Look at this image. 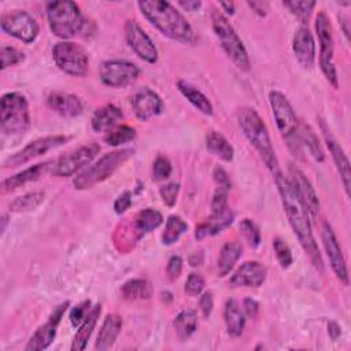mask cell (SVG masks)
I'll return each instance as SVG.
<instances>
[{
  "instance_id": "6da1fadb",
  "label": "cell",
  "mask_w": 351,
  "mask_h": 351,
  "mask_svg": "<svg viewBox=\"0 0 351 351\" xmlns=\"http://www.w3.org/2000/svg\"><path fill=\"white\" fill-rule=\"evenodd\" d=\"M274 180H276L278 193L281 197V203H282V207H284V211L287 214L291 228L293 229L295 234L298 236L300 245L308 255L311 263L319 271H322L324 270L322 258H321L318 245L315 243V239H314V234L311 230V219H310V215L307 213L304 203L302 202V199L298 193V189H296L293 181L291 180V177L284 176L281 171L274 176Z\"/></svg>"
},
{
  "instance_id": "7a4b0ae2",
  "label": "cell",
  "mask_w": 351,
  "mask_h": 351,
  "mask_svg": "<svg viewBox=\"0 0 351 351\" xmlns=\"http://www.w3.org/2000/svg\"><path fill=\"white\" fill-rule=\"evenodd\" d=\"M137 5L148 22L163 36L182 44H195L197 41V36L191 23L169 1L141 0Z\"/></svg>"
},
{
  "instance_id": "3957f363",
  "label": "cell",
  "mask_w": 351,
  "mask_h": 351,
  "mask_svg": "<svg viewBox=\"0 0 351 351\" xmlns=\"http://www.w3.org/2000/svg\"><path fill=\"white\" fill-rule=\"evenodd\" d=\"M237 122L243 134L259 154L261 159L271 171V174L276 176L277 173H280V165L270 140L267 126L261 115L256 112V110H254L252 107L240 108L237 111Z\"/></svg>"
},
{
  "instance_id": "277c9868",
  "label": "cell",
  "mask_w": 351,
  "mask_h": 351,
  "mask_svg": "<svg viewBox=\"0 0 351 351\" xmlns=\"http://www.w3.org/2000/svg\"><path fill=\"white\" fill-rule=\"evenodd\" d=\"M47 19L53 36L64 40L86 33L89 22L74 1H49L47 4Z\"/></svg>"
},
{
  "instance_id": "5b68a950",
  "label": "cell",
  "mask_w": 351,
  "mask_h": 351,
  "mask_svg": "<svg viewBox=\"0 0 351 351\" xmlns=\"http://www.w3.org/2000/svg\"><path fill=\"white\" fill-rule=\"evenodd\" d=\"M133 155H134L133 148H122V149H115L104 154L93 165L86 167L77 177H74L73 180L74 188L84 191V189L92 188L96 184L103 182L104 180L111 177Z\"/></svg>"
},
{
  "instance_id": "8992f818",
  "label": "cell",
  "mask_w": 351,
  "mask_h": 351,
  "mask_svg": "<svg viewBox=\"0 0 351 351\" xmlns=\"http://www.w3.org/2000/svg\"><path fill=\"white\" fill-rule=\"evenodd\" d=\"M211 25L226 56L234 63L237 69H240L241 71H248L251 67V62L247 49L222 11L217 8L211 10Z\"/></svg>"
},
{
  "instance_id": "52a82bcc",
  "label": "cell",
  "mask_w": 351,
  "mask_h": 351,
  "mask_svg": "<svg viewBox=\"0 0 351 351\" xmlns=\"http://www.w3.org/2000/svg\"><path fill=\"white\" fill-rule=\"evenodd\" d=\"M269 103L276 121V125L287 141L288 148L295 156H302V144L299 138V122L296 114L287 99V96L278 90H271L269 93Z\"/></svg>"
},
{
  "instance_id": "ba28073f",
  "label": "cell",
  "mask_w": 351,
  "mask_h": 351,
  "mask_svg": "<svg viewBox=\"0 0 351 351\" xmlns=\"http://www.w3.org/2000/svg\"><path fill=\"white\" fill-rule=\"evenodd\" d=\"M0 125L5 136L23 134L30 126L26 97L19 92H8L0 100Z\"/></svg>"
},
{
  "instance_id": "9c48e42d",
  "label": "cell",
  "mask_w": 351,
  "mask_h": 351,
  "mask_svg": "<svg viewBox=\"0 0 351 351\" xmlns=\"http://www.w3.org/2000/svg\"><path fill=\"white\" fill-rule=\"evenodd\" d=\"M315 32L319 41V67L328 82L337 89L339 88V77L335 67L333 60V33H332V25L328 18V15L321 11L318 12L315 18Z\"/></svg>"
},
{
  "instance_id": "30bf717a",
  "label": "cell",
  "mask_w": 351,
  "mask_h": 351,
  "mask_svg": "<svg viewBox=\"0 0 351 351\" xmlns=\"http://www.w3.org/2000/svg\"><path fill=\"white\" fill-rule=\"evenodd\" d=\"M52 58L55 64L66 74L73 77H82L88 71L89 58L84 47L74 41H59L52 48Z\"/></svg>"
},
{
  "instance_id": "8fae6325",
  "label": "cell",
  "mask_w": 351,
  "mask_h": 351,
  "mask_svg": "<svg viewBox=\"0 0 351 351\" xmlns=\"http://www.w3.org/2000/svg\"><path fill=\"white\" fill-rule=\"evenodd\" d=\"M0 27L4 33L26 44L33 43L40 32L36 19L23 10L4 12L0 18Z\"/></svg>"
},
{
  "instance_id": "7c38bea8",
  "label": "cell",
  "mask_w": 351,
  "mask_h": 351,
  "mask_svg": "<svg viewBox=\"0 0 351 351\" xmlns=\"http://www.w3.org/2000/svg\"><path fill=\"white\" fill-rule=\"evenodd\" d=\"M138 74V66L125 59L104 60L99 67L101 82L110 88H126L137 80Z\"/></svg>"
},
{
  "instance_id": "4fadbf2b",
  "label": "cell",
  "mask_w": 351,
  "mask_h": 351,
  "mask_svg": "<svg viewBox=\"0 0 351 351\" xmlns=\"http://www.w3.org/2000/svg\"><path fill=\"white\" fill-rule=\"evenodd\" d=\"M100 152V145L96 143H90L82 145L71 152H67L53 160L52 173L58 177H69L89 165L96 155Z\"/></svg>"
},
{
  "instance_id": "5bb4252c",
  "label": "cell",
  "mask_w": 351,
  "mask_h": 351,
  "mask_svg": "<svg viewBox=\"0 0 351 351\" xmlns=\"http://www.w3.org/2000/svg\"><path fill=\"white\" fill-rule=\"evenodd\" d=\"M67 140H70L69 136H63V134H56V136H47V137H41L37 140L30 141L27 145H25L22 149H19L18 152L10 155L3 166L5 169L8 167H16L21 165L27 163L29 160L41 156L44 154H47L48 151L58 148L60 145H63Z\"/></svg>"
},
{
  "instance_id": "9a60e30c",
  "label": "cell",
  "mask_w": 351,
  "mask_h": 351,
  "mask_svg": "<svg viewBox=\"0 0 351 351\" xmlns=\"http://www.w3.org/2000/svg\"><path fill=\"white\" fill-rule=\"evenodd\" d=\"M125 37L128 45L141 60L147 63H155L158 60V49L154 41L134 19L126 21Z\"/></svg>"
},
{
  "instance_id": "2e32d148",
  "label": "cell",
  "mask_w": 351,
  "mask_h": 351,
  "mask_svg": "<svg viewBox=\"0 0 351 351\" xmlns=\"http://www.w3.org/2000/svg\"><path fill=\"white\" fill-rule=\"evenodd\" d=\"M321 237H322V244L333 273L344 285H348V270H347L344 255L341 252V248L339 245V241L336 239V234L332 226L326 221L322 222Z\"/></svg>"
},
{
  "instance_id": "e0dca14e",
  "label": "cell",
  "mask_w": 351,
  "mask_h": 351,
  "mask_svg": "<svg viewBox=\"0 0 351 351\" xmlns=\"http://www.w3.org/2000/svg\"><path fill=\"white\" fill-rule=\"evenodd\" d=\"M69 304H70L69 302H63L62 304H59V306L52 311V314L49 315V318L47 319V322L43 324V325L33 333V336L30 337L29 343H27L26 347H25L26 351H40V350H44V348H47V347L51 346V343L53 341L55 335H56V328H58V325L60 324L62 317H63L64 311L67 310Z\"/></svg>"
},
{
  "instance_id": "ac0fdd59",
  "label": "cell",
  "mask_w": 351,
  "mask_h": 351,
  "mask_svg": "<svg viewBox=\"0 0 351 351\" xmlns=\"http://www.w3.org/2000/svg\"><path fill=\"white\" fill-rule=\"evenodd\" d=\"M130 104L134 115L140 121H148L163 111V101L160 96L148 86L137 89L130 99Z\"/></svg>"
},
{
  "instance_id": "d6986e66",
  "label": "cell",
  "mask_w": 351,
  "mask_h": 351,
  "mask_svg": "<svg viewBox=\"0 0 351 351\" xmlns=\"http://www.w3.org/2000/svg\"><path fill=\"white\" fill-rule=\"evenodd\" d=\"M289 177L293 181V184L298 189V193L307 208L310 219H315L318 215V211H319V200H318V196H317L315 189L311 185L310 180L306 177V174L299 167H296L293 165L289 166Z\"/></svg>"
},
{
  "instance_id": "ffe728a7",
  "label": "cell",
  "mask_w": 351,
  "mask_h": 351,
  "mask_svg": "<svg viewBox=\"0 0 351 351\" xmlns=\"http://www.w3.org/2000/svg\"><path fill=\"white\" fill-rule=\"evenodd\" d=\"M321 130L324 134V140L326 143V147L332 155V159L335 162V166L340 174L343 186L346 189L347 196L350 195V178H351V173H350V162L348 158L344 152V149L341 148V145L337 143V140L332 136L330 130L328 129L326 123L324 121H321Z\"/></svg>"
},
{
  "instance_id": "44dd1931",
  "label": "cell",
  "mask_w": 351,
  "mask_h": 351,
  "mask_svg": "<svg viewBox=\"0 0 351 351\" xmlns=\"http://www.w3.org/2000/svg\"><path fill=\"white\" fill-rule=\"evenodd\" d=\"M266 280V267L258 261L244 262L230 277V285L244 288H258Z\"/></svg>"
},
{
  "instance_id": "7402d4cb",
  "label": "cell",
  "mask_w": 351,
  "mask_h": 351,
  "mask_svg": "<svg viewBox=\"0 0 351 351\" xmlns=\"http://www.w3.org/2000/svg\"><path fill=\"white\" fill-rule=\"evenodd\" d=\"M292 49L296 60L304 69H313L315 63V43L313 34L308 27L300 26L295 34L292 41Z\"/></svg>"
},
{
  "instance_id": "603a6c76",
  "label": "cell",
  "mask_w": 351,
  "mask_h": 351,
  "mask_svg": "<svg viewBox=\"0 0 351 351\" xmlns=\"http://www.w3.org/2000/svg\"><path fill=\"white\" fill-rule=\"evenodd\" d=\"M47 106L63 118H75L84 110L82 101L78 96L59 90L48 95Z\"/></svg>"
},
{
  "instance_id": "cb8c5ba5",
  "label": "cell",
  "mask_w": 351,
  "mask_h": 351,
  "mask_svg": "<svg viewBox=\"0 0 351 351\" xmlns=\"http://www.w3.org/2000/svg\"><path fill=\"white\" fill-rule=\"evenodd\" d=\"M52 162H44V163H37L34 166H30L11 177H7L1 181V193H7V192H11V191H15L18 189L19 186H23L27 182H32V181H37L38 178H41L45 173L49 171V169L53 166L51 165Z\"/></svg>"
},
{
  "instance_id": "d4e9b609",
  "label": "cell",
  "mask_w": 351,
  "mask_h": 351,
  "mask_svg": "<svg viewBox=\"0 0 351 351\" xmlns=\"http://www.w3.org/2000/svg\"><path fill=\"white\" fill-rule=\"evenodd\" d=\"M233 219H234V213L229 207H226L221 213L211 214L210 218H207L204 222H202L196 226L195 237L197 240H203L206 237L215 236V234L221 233L223 229H226L228 226H230Z\"/></svg>"
},
{
  "instance_id": "484cf974",
  "label": "cell",
  "mask_w": 351,
  "mask_h": 351,
  "mask_svg": "<svg viewBox=\"0 0 351 351\" xmlns=\"http://www.w3.org/2000/svg\"><path fill=\"white\" fill-rule=\"evenodd\" d=\"M122 329V318L118 314H108L97 333L96 343H95V350L104 351L112 347L115 343L119 332Z\"/></svg>"
},
{
  "instance_id": "4316f807",
  "label": "cell",
  "mask_w": 351,
  "mask_h": 351,
  "mask_svg": "<svg viewBox=\"0 0 351 351\" xmlns=\"http://www.w3.org/2000/svg\"><path fill=\"white\" fill-rule=\"evenodd\" d=\"M123 118L122 111L114 104H104L99 107L90 119V126L95 132H108L118 125V122Z\"/></svg>"
},
{
  "instance_id": "83f0119b",
  "label": "cell",
  "mask_w": 351,
  "mask_h": 351,
  "mask_svg": "<svg viewBox=\"0 0 351 351\" xmlns=\"http://www.w3.org/2000/svg\"><path fill=\"white\" fill-rule=\"evenodd\" d=\"M226 330L232 337L241 336L245 326V314L236 299H228L223 308Z\"/></svg>"
},
{
  "instance_id": "f1b7e54d",
  "label": "cell",
  "mask_w": 351,
  "mask_h": 351,
  "mask_svg": "<svg viewBox=\"0 0 351 351\" xmlns=\"http://www.w3.org/2000/svg\"><path fill=\"white\" fill-rule=\"evenodd\" d=\"M101 314V306L100 304H96L93 306L86 318L84 319V322L78 326V330L74 336V340H73V344H71V350L73 351H82L85 347H86V343L99 321V317Z\"/></svg>"
},
{
  "instance_id": "f546056e",
  "label": "cell",
  "mask_w": 351,
  "mask_h": 351,
  "mask_svg": "<svg viewBox=\"0 0 351 351\" xmlns=\"http://www.w3.org/2000/svg\"><path fill=\"white\" fill-rule=\"evenodd\" d=\"M177 88H178V90L182 93V96H184L196 110H199V111L203 112L204 115H213V112H214L213 104H211V101L208 100V97H207L202 90H199L196 86H193L192 84H189L188 81H184V80H180V81L177 82Z\"/></svg>"
},
{
  "instance_id": "4dcf8cb0",
  "label": "cell",
  "mask_w": 351,
  "mask_h": 351,
  "mask_svg": "<svg viewBox=\"0 0 351 351\" xmlns=\"http://www.w3.org/2000/svg\"><path fill=\"white\" fill-rule=\"evenodd\" d=\"M206 148L210 154L219 158L223 162H230L234 156V149L226 137L215 130L206 134Z\"/></svg>"
},
{
  "instance_id": "1f68e13d",
  "label": "cell",
  "mask_w": 351,
  "mask_h": 351,
  "mask_svg": "<svg viewBox=\"0 0 351 351\" xmlns=\"http://www.w3.org/2000/svg\"><path fill=\"white\" fill-rule=\"evenodd\" d=\"M243 252V247L239 241H226L223 247L221 248L217 267H218V276L225 277L230 273L236 262L240 259Z\"/></svg>"
},
{
  "instance_id": "d6a6232c",
  "label": "cell",
  "mask_w": 351,
  "mask_h": 351,
  "mask_svg": "<svg viewBox=\"0 0 351 351\" xmlns=\"http://www.w3.org/2000/svg\"><path fill=\"white\" fill-rule=\"evenodd\" d=\"M163 222V217L162 214L151 207L143 208L141 211L137 213L136 218H134V228H136V233H137V239L144 237L145 234H148L149 232L155 230L156 228H159Z\"/></svg>"
},
{
  "instance_id": "836d02e7",
  "label": "cell",
  "mask_w": 351,
  "mask_h": 351,
  "mask_svg": "<svg viewBox=\"0 0 351 351\" xmlns=\"http://www.w3.org/2000/svg\"><path fill=\"white\" fill-rule=\"evenodd\" d=\"M152 285L144 278H132L121 287V295L126 300H147L152 296Z\"/></svg>"
},
{
  "instance_id": "e575fe53",
  "label": "cell",
  "mask_w": 351,
  "mask_h": 351,
  "mask_svg": "<svg viewBox=\"0 0 351 351\" xmlns=\"http://www.w3.org/2000/svg\"><path fill=\"white\" fill-rule=\"evenodd\" d=\"M299 138H300V144L308 149L310 155L317 162L322 163L325 160V154H324L322 145L319 143V138L310 125H307L304 122L299 123Z\"/></svg>"
},
{
  "instance_id": "d590c367",
  "label": "cell",
  "mask_w": 351,
  "mask_h": 351,
  "mask_svg": "<svg viewBox=\"0 0 351 351\" xmlns=\"http://www.w3.org/2000/svg\"><path fill=\"white\" fill-rule=\"evenodd\" d=\"M173 326L178 339L186 340L197 329V314L193 310H182L176 315Z\"/></svg>"
},
{
  "instance_id": "8d00e7d4",
  "label": "cell",
  "mask_w": 351,
  "mask_h": 351,
  "mask_svg": "<svg viewBox=\"0 0 351 351\" xmlns=\"http://www.w3.org/2000/svg\"><path fill=\"white\" fill-rule=\"evenodd\" d=\"M45 199V193L43 191H33L23 193L18 197H15L10 203V211L12 213H26L36 210Z\"/></svg>"
},
{
  "instance_id": "74e56055",
  "label": "cell",
  "mask_w": 351,
  "mask_h": 351,
  "mask_svg": "<svg viewBox=\"0 0 351 351\" xmlns=\"http://www.w3.org/2000/svg\"><path fill=\"white\" fill-rule=\"evenodd\" d=\"M188 230V223L178 215H170L166 221L165 232L162 233V243L165 245H171L178 241V239Z\"/></svg>"
},
{
  "instance_id": "f35d334b",
  "label": "cell",
  "mask_w": 351,
  "mask_h": 351,
  "mask_svg": "<svg viewBox=\"0 0 351 351\" xmlns=\"http://www.w3.org/2000/svg\"><path fill=\"white\" fill-rule=\"evenodd\" d=\"M136 138V130L128 125H117L108 130L104 136V141L111 147H118L126 143H130Z\"/></svg>"
},
{
  "instance_id": "ab89813d",
  "label": "cell",
  "mask_w": 351,
  "mask_h": 351,
  "mask_svg": "<svg viewBox=\"0 0 351 351\" xmlns=\"http://www.w3.org/2000/svg\"><path fill=\"white\" fill-rule=\"evenodd\" d=\"M315 1H284L282 5L289 10L291 14H293L302 23H307L311 12L315 7Z\"/></svg>"
},
{
  "instance_id": "60d3db41",
  "label": "cell",
  "mask_w": 351,
  "mask_h": 351,
  "mask_svg": "<svg viewBox=\"0 0 351 351\" xmlns=\"http://www.w3.org/2000/svg\"><path fill=\"white\" fill-rule=\"evenodd\" d=\"M273 248H274V252H276V256H277V261H278L280 266L282 269H288L293 262L289 245L285 243L284 239L274 237L273 239Z\"/></svg>"
},
{
  "instance_id": "b9f144b4",
  "label": "cell",
  "mask_w": 351,
  "mask_h": 351,
  "mask_svg": "<svg viewBox=\"0 0 351 351\" xmlns=\"http://www.w3.org/2000/svg\"><path fill=\"white\" fill-rule=\"evenodd\" d=\"M0 58H1V70H5L7 67L19 64L25 60V53L15 47L3 45L0 49Z\"/></svg>"
},
{
  "instance_id": "7bdbcfd3",
  "label": "cell",
  "mask_w": 351,
  "mask_h": 351,
  "mask_svg": "<svg viewBox=\"0 0 351 351\" xmlns=\"http://www.w3.org/2000/svg\"><path fill=\"white\" fill-rule=\"evenodd\" d=\"M240 232L241 234L244 236V239L247 240V243L252 247V248H256L261 243V232L258 229V226L254 223L252 219L250 218H244L240 225Z\"/></svg>"
},
{
  "instance_id": "ee69618b",
  "label": "cell",
  "mask_w": 351,
  "mask_h": 351,
  "mask_svg": "<svg viewBox=\"0 0 351 351\" xmlns=\"http://www.w3.org/2000/svg\"><path fill=\"white\" fill-rule=\"evenodd\" d=\"M171 170L173 167L170 160L163 155H158L152 165V178L155 181H163L169 178V176L171 174Z\"/></svg>"
},
{
  "instance_id": "f6af8a7d",
  "label": "cell",
  "mask_w": 351,
  "mask_h": 351,
  "mask_svg": "<svg viewBox=\"0 0 351 351\" xmlns=\"http://www.w3.org/2000/svg\"><path fill=\"white\" fill-rule=\"evenodd\" d=\"M204 285L206 281L200 273H191L185 281L184 289L189 296H199L203 292Z\"/></svg>"
},
{
  "instance_id": "bcb514c9",
  "label": "cell",
  "mask_w": 351,
  "mask_h": 351,
  "mask_svg": "<svg viewBox=\"0 0 351 351\" xmlns=\"http://www.w3.org/2000/svg\"><path fill=\"white\" fill-rule=\"evenodd\" d=\"M178 193H180V184H177V182L165 184L159 188V195L162 197V202L167 207H173L176 204Z\"/></svg>"
},
{
  "instance_id": "7dc6e473",
  "label": "cell",
  "mask_w": 351,
  "mask_h": 351,
  "mask_svg": "<svg viewBox=\"0 0 351 351\" xmlns=\"http://www.w3.org/2000/svg\"><path fill=\"white\" fill-rule=\"evenodd\" d=\"M89 306H90V302L85 300V302H82V303H80V304H77L75 307L71 308L69 318H70V322H71L73 326L78 328L84 322V319L86 318L89 310L92 308Z\"/></svg>"
},
{
  "instance_id": "c3c4849f",
  "label": "cell",
  "mask_w": 351,
  "mask_h": 351,
  "mask_svg": "<svg viewBox=\"0 0 351 351\" xmlns=\"http://www.w3.org/2000/svg\"><path fill=\"white\" fill-rule=\"evenodd\" d=\"M228 193H229V189L217 186L211 200V214L221 213L228 207Z\"/></svg>"
},
{
  "instance_id": "681fc988",
  "label": "cell",
  "mask_w": 351,
  "mask_h": 351,
  "mask_svg": "<svg viewBox=\"0 0 351 351\" xmlns=\"http://www.w3.org/2000/svg\"><path fill=\"white\" fill-rule=\"evenodd\" d=\"M182 271V259L181 256L178 255H173L169 262H167V266H166V273H167V277L170 280H176L180 277Z\"/></svg>"
},
{
  "instance_id": "f907efd6",
  "label": "cell",
  "mask_w": 351,
  "mask_h": 351,
  "mask_svg": "<svg viewBox=\"0 0 351 351\" xmlns=\"http://www.w3.org/2000/svg\"><path fill=\"white\" fill-rule=\"evenodd\" d=\"M213 177H214V181L217 184L218 188H223V189H229L232 188V182H230V178L226 173V170L221 166H217L213 171Z\"/></svg>"
},
{
  "instance_id": "816d5d0a",
  "label": "cell",
  "mask_w": 351,
  "mask_h": 351,
  "mask_svg": "<svg viewBox=\"0 0 351 351\" xmlns=\"http://www.w3.org/2000/svg\"><path fill=\"white\" fill-rule=\"evenodd\" d=\"M132 204V193L129 191L122 192L114 202V211L117 214H123Z\"/></svg>"
},
{
  "instance_id": "f5cc1de1",
  "label": "cell",
  "mask_w": 351,
  "mask_h": 351,
  "mask_svg": "<svg viewBox=\"0 0 351 351\" xmlns=\"http://www.w3.org/2000/svg\"><path fill=\"white\" fill-rule=\"evenodd\" d=\"M199 307H200L202 315H203L204 318H208V317L211 315V311H213V307H214V298H213V293H211V292H204V293L200 296Z\"/></svg>"
},
{
  "instance_id": "db71d44e",
  "label": "cell",
  "mask_w": 351,
  "mask_h": 351,
  "mask_svg": "<svg viewBox=\"0 0 351 351\" xmlns=\"http://www.w3.org/2000/svg\"><path fill=\"white\" fill-rule=\"evenodd\" d=\"M243 310H244V314L250 318H256L258 313H259V304L255 299L252 298H245L243 300Z\"/></svg>"
},
{
  "instance_id": "11a10c76",
  "label": "cell",
  "mask_w": 351,
  "mask_h": 351,
  "mask_svg": "<svg viewBox=\"0 0 351 351\" xmlns=\"http://www.w3.org/2000/svg\"><path fill=\"white\" fill-rule=\"evenodd\" d=\"M247 5L259 16H266L269 11V3L266 1H247Z\"/></svg>"
},
{
  "instance_id": "9f6ffc18",
  "label": "cell",
  "mask_w": 351,
  "mask_h": 351,
  "mask_svg": "<svg viewBox=\"0 0 351 351\" xmlns=\"http://www.w3.org/2000/svg\"><path fill=\"white\" fill-rule=\"evenodd\" d=\"M177 4L184 11H189V12H195L202 7V1H196V0H178Z\"/></svg>"
},
{
  "instance_id": "6f0895ef",
  "label": "cell",
  "mask_w": 351,
  "mask_h": 351,
  "mask_svg": "<svg viewBox=\"0 0 351 351\" xmlns=\"http://www.w3.org/2000/svg\"><path fill=\"white\" fill-rule=\"evenodd\" d=\"M328 333H329V336H330L332 340H337L339 336L341 335L340 325H339L337 322H335V321H330V322L328 324Z\"/></svg>"
},
{
  "instance_id": "680465c9",
  "label": "cell",
  "mask_w": 351,
  "mask_h": 351,
  "mask_svg": "<svg viewBox=\"0 0 351 351\" xmlns=\"http://www.w3.org/2000/svg\"><path fill=\"white\" fill-rule=\"evenodd\" d=\"M219 8L222 11H225L228 15H233L234 14V3L233 1H221L219 3Z\"/></svg>"
},
{
  "instance_id": "91938a15",
  "label": "cell",
  "mask_w": 351,
  "mask_h": 351,
  "mask_svg": "<svg viewBox=\"0 0 351 351\" xmlns=\"http://www.w3.org/2000/svg\"><path fill=\"white\" fill-rule=\"evenodd\" d=\"M202 262H203V254L202 252H195L189 256L191 266H199V265H202Z\"/></svg>"
},
{
  "instance_id": "94428289",
  "label": "cell",
  "mask_w": 351,
  "mask_h": 351,
  "mask_svg": "<svg viewBox=\"0 0 351 351\" xmlns=\"http://www.w3.org/2000/svg\"><path fill=\"white\" fill-rule=\"evenodd\" d=\"M339 19H340V23L343 25V30H344V34H346V37L348 38L350 37V30H348V19L347 18H344V16H339Z\"/></svg>"
},
{
  "instance_id": "6125c7cd",
  "label": "cell",
  "mask_w": 351,
  "mask_h": 351,
  "mask_svg": "<svg viewBox=\"0 0 351 351\" xmlns=\"http://www.w3.org/2000/svg\"><path fill=\"white\" fill-rule=\"evenodd\" d=\"M7 222H8V219H7V217H5V215H3V218H1V233H4V230H5V225H7Z\"/></svg>"
}]
</instances>
